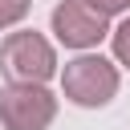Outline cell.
Returning <instances> with one entry per match:
<instances>
[{"label": "cell", "instance_id": "5", "mask_svg": "<svg viewBox=\"0 0 130 130\" xmlns=\"http://www.w3.org/2000/svg\"><path fill=\"white\" fill-rule=\"evenodd\" d=\"M28 8H32V0H0V28L20 24L28 16Z\"/></svg>", "mask_w": 130, "mask_h": 130}, {"label": "cell", "instance_id": "6", "mask_svg": "<svg viewBox=\"0 0 130 130\" xmlns=\"http://www.w3.org/2000/svg\"><path fill=\"white\" fill-rule=\"evenodd\" d=\"M110 45H114V57H118V65H130V16L110 32Z\"/></svg>", "mask_w": 130, "mask_h": 130}, {"label": "cell", "instance_id": "2", "mask_svg": "<svg viewBox=\"0 0 130 130\" xmlns=\"http://www.w3.org/2000/svg\"><path fill=\"white\" fill-rule=\"evenodd\" d=\"M61 89L73 106L81 110H98L118 93V65L102 53H81L73 61H65L61 73Z\"/></svg>", "mask_w": 130, "mask_h": 130}, {"label": "cell", "instance_id": "7", "mask_svg": "<svg viewBox=\"0 0 130 130\" xmlns=\"http://www.w3.org/2000/svg\"><path fill=\"white\" fill-rule=\"evenodd\" d=\"M93 12H102V16H114V12H126L130 8V0H85Z\"/></svg>", "mask_w": 130, "mask_h": 130}, {"label": "cell", "instance_id": "1", "mask_svg": "<svg viewBox=\"0 0 130 130\" xmlns=\"http://www.w3.org/2000/svg\"><path fill=\"white\" fill-rule=\"evenodd\" d=\"M0 73L12 85H45L57 73V53L37 28L8 32L0 45Z\"/></svg>", "mask_w": 130, "mask_h": 130}, {"label": "cell", "instance_id": "3", "mask_svg": "<svg viewBox=\"0 0 130 130\" xmlns=\"http://www.w3.org/2000/svg\"><path fill=\"white\" fill-rule=\"evenodd\" d=\"M57 118V98L45 85H4L0 89V122L4 130H49Z\"/></svg>", "mask_w": 130, "mask_h": 130}, {"label": "cell", "instance_id": "4", "mask_svg": "<svg viewBox=\"0 0 130 130\" xmlns=\"http://www.w3.org/2000/svg\"><path fill=\"white\" fill-rule=\"evenodd\" d=\"M53 32L65 49H93L110 37V16L93 12L85 0H61L53 8Z\"/></svg>", "mask_w": 130, "mask_h": 130}]
</instances>
